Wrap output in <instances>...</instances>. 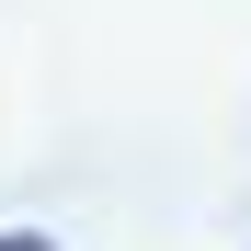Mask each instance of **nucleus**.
Segmentation results:
<instances>
[{
    "label": "nucleus",
    "mask_w": 251,
    "mask_h": 251,
    "mask_svg": "<svg viewBox=\"0 0 251 251\" xmlns=\"http://www.w3.org/2000/svg\"><path fill=\"white\" fill-rule=\"evenodd\" d=\"M0 251H57V240L46 228H0Z\"/></svg>",
    "instance_id": "1"
}]
</instances>
